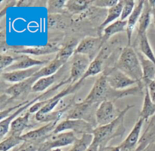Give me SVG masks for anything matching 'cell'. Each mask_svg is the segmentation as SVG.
I'll use <instances>...</instances> for the list:
<instances>
[{
  "mask_svg": "<svg viewBox=\"0 0 155 151\" xmlns=\"http://www.w3.org/2000/svg\"><path fill=\"white\" fill-rule=\"evenodd\" d=\"M137 94L138 91L136 88H130L126 90H114L109 85L106 75L103 72L95 81L84 101L96 105H99L105 100L115 103L120 99L129 96H136Z\"/></svg>",
  "mask_w": 155,
  "mask_h": 151,
  "instance_id": "6da1fadb",
  "label": "cell"
},
{
  "mask_svg": "<svg viewBox=\"0 0 155 151\" xmlns=\"http://www.w3.org/2000/svg\"><path fill=\"white\" fill-rule=\"evenodd\" d=\"M134 105H128L127 107L122 110L120 116L116 120L110 124L102 126H97L95 128L93 135V143L97 144L101 147H107V144L114 138L122 137L126 132L124 125V117L129 110L134 107Z\"/></svg>",
  "mask_w": 155,
  "mask_h": 151,
  "instance_id": "7a4b0ae2",
  "label": "cell"
},
{
  "mask_svg": "<svg viewBox=\"0 0 155 151\" xmlns=\"http://www.w3.org/2000/svg\"><path fill=\"white\" fill-rule=\"evenodd\" d=\"M115 67L132 79L136 81L139 84L145 85L140 60L136 50L133 47L127 46L123 49Z\"/></svg>",
  "mask_w": 155,
  "mask_h": 151,
  "instance_id": "3957f363",
  "label": "cell"
},
{
  "mask_svg": "<svg viewBox=\"0 0 155 151\" xmlns=\"http://www.w3.org/2000/svg\"><path fill=\"white\" fill-rule=\"evenodd\" d=\"M61 46L57 42H50L44 46H8L5 41L1 42V54H7V53H13L15 55H27V56H45L58 53Z\"/></svg>",
  "mask_w": 155,
  "mask_h": 151,
  "instance_id": "277c9868",
  "label": "cell"
},
{
  "mask_svg": "<svg viewBox=\"0 0 155 151\" xmlns=\"http://www.w3.org/2000/svg\"><path fill=\"white\" fill-rule=\"evenodd\" d=\"M99 105L85 102L75 103L66 112V119H81L88 122L95 128L97 127L96 111Z\"/></svg>",
  "mask_w": 155,
  "mask_h": 151,
  "instance_id": "5b68a950",
  "label": "cell"
},
{
  "mask_svg": "<svg viewBox=\"0 0 155 151\" xmlns=\"http://www.w3.org/2000/svg\"><path fill=\"white\" fill-rule=\"evenodd\" d=\"M77 139V135L73 132L52 133L43 143L39 144L38 151H50L53 149L61 148L74 144Z\"/></svg>",
  "mask_w": 155,
  "mask_h": 151,
  "instance_id": "8992f818",
  "label": "cell"
},
{
  "mask_svg": "<svg viewBox=\"0 0 155 151\" xmlns=\"http://www.w3.org/2000/svg\"><path fill=\"white\" fill-rule=\"evenodd\" d=\"M104 73L109 85L114 90H126L139 84L136 81L132 79L115 66L109 68Z\"/></svg>",
  "mask_w": 155,
  "mask_h": 151,
  "instance_id": "52a82bcc",
  "label": "cell"
},
{
  "mask_svg": "<svg viewBox=\"0 0 155 151\" xmlns=\"http://www.w3.org/2000/svg\"><path fill=\"white\" fill-rule=\"evenodd\" d=\"M91 62V59L85 55L75 53L72 56L68 77L70 84H74L81 80Z\"/></svg>",
  "mask_w": 155,
  "mask_h": 151,
  "instance_id": "ba28073f",
  "label": "cell"
},
{
  "mask_svg": "<svg viewBox=\"0 0 155 151\" xmlns=\"http://www.w3.org/2000/svg\"><path fill=\"white\" fill-rule=\"evenodd\" d=\"M95 127L88 122L81 119H65L61 122L56 126L54 134L62 132H73L76 135L92 134Z\"/></svg>",
  "mask_w": 155,
  "mask_h": 151,
  "instance_id": "9c48e42d",
  "label": "cell"
},
{
  "mask_svg": "<svg viewBox=\"0 0 155 151\" xmlns=\"http://www.w3.org/2000/svg\"><path fill=\"white\" fill-rule=\"evenodd\" d=\"M122 111L116 107L114 103L105 100L101 103L96 111L97 126L110 124L116 120Z\"/></svg>",
  "mask_w": 155,
  "mask_h": 151,
  "instance_id": "30bf717a",
  "label": "cell"
},
{
  "mask_svg": "<svg viewBox=\"0 0 155 151\" xmlns=\"http://www.w3.org/2000/svg\"><path fill=\"white\" fill-rule=\"evenodd\" d=\"M38 79H39V77L35 74L33 77H30L27 80L19 82V83L14 84L13 85L5 89V96L8 97V102L12 101L13 100L24 99L25 97H27L28 94L32 92V88Z\"/></svg>",
  "mask_w": 155,
  "mask_h": 151,
  "instance_id": "8fae6325",
  "label": "cell"
},
{
  "mask_svg": "<svg viewBox=\"0 0 155 151\" xmlns=\"http://www.w3.org/2000/svg\"><path fill=\"white\" fill-rule=\"evenodd\" d=\"M104 45L101 36H86L79 43L75 53L87 56L92 61Z\"/></svg>",
  "mask_w": 155,
  "mask_h": 151,
  "instance_id": "7c38bea8",
  "label": "cell"
},
{
  "mask_svg": "<svg viewBox=\"0 0 155 151\" xmlns=\"http://www.w3.org/2000/svg\"><path fill=\"white\" fill-rule=\"evenodd\" d=\"M59 121H53L46 123L45 125H42L34 130L24 133L21 135V139L24 142H34L41 144L43 143L51 134L54 132L56 126L58 124Z\"/></svg>",
  "mask_w": 155,
  "mask_h": 151,
  "instance_id": "4fadbf2b",
  "label": "cell"
},
{
  "mask_svg": "<svg viewBox=\"0 0 155 151\" xmlns=\"http://www.w3.org/2000/svg\"><path fill=\"white\" fill-rule=\"evenodd\" d=\"M42 67V66H37L28 68V69L4 71V72H1V77L2 80L8 82V83H19V82H22L33 77L36 72L40 70Z\"/></svg>",
  "mask_w": 155,
  "mask_h": 151,
  "instance_id": "5bb4252c",
  "label": "cell"
},
{
  "mask_svg": "<svg viewBox=\"0 0 155 151\" xmlns=\"http://www.w3.org/2000/svg\"><path fill=\"white\" fill-rule=\"evenodd\" d=\"M15 56H16V61L14 62L12 66L8 68L5 71H12L16 70L28 69L33 67L44 66L50 62L48 60H39V59H33L27 55H15Z\"/></svg>",
  "mask_w": 155,
  "mask_h": 151,
  "instance_id": "9a60e30c",
  "label": "cell"
},
{
  "mask_svg": "<svg viewBox=\"0 0 155 151\" xmlns=\"http://www.w3.org/2000/svg\"><path fill=\"white\" fill-rule=\"evenodd\" d=\"M145 1L140 0L136 2V7L133 10L129 18L127 19V46H131L132 36H133V30L136 27V24L139 23V19L141 18L142 12H143L144 6H145Z\"/></svg>",
  "mask_w": 155,
  "mask_h": 151,
  "instance_id": "2e32d148",
  "label": "cell"
},
{
  "mask_svg": "<svg viewBox=\"0 0 155 151\" xmlns=\"http://www.w3.org/2000/svg\"><path fill=\"white\" fill-rule=\"evenodd\" d=\"M30 115H31V113L28 111L22 116L17 117L11 124L9 133L21 136L23 135V132L26 129H32L36 126L37 124L31 122Z\"/></svg>",
  "mask_w": 155,
  "mask_h": 151,
  "instance_id": "e0dca14e",
  "label": "cell"
},
{
  "mask_svg": "<svg viewBox=\"0 0 155 151\" xmlns=\"http://www.w3.org/2000/svg\"><path fill=\"white\" fill-rule=\"evenodd\" d=\"M123 6H124V0H121V1H119V2L115 6L107 9V13H106V17L104 19V21H102V23L98 27V36H101L103 30L106 27L110 25L112 23L115 22L116 21H117L118 18H120L123 10Z\"/></svg>",
  "mask_w": 155,
  "mask_h": 151,
  "instance_id": "ac0fdd59",
  "label": "cell"
},
{
  "mask_svg": "<svg viewBox=\"0 0 155 151\" xmlns=\"http://www.w3.org/2000/svg\"><path fill=\"white\" fill-rule=\"evenodd\" d=\"M62 70L63 67L59 70L58 72L56 73L53 75L48 76V77H43L38 79L36 83L33 84L32 88V92L33 93H39V92H45L47 90L50 89L53 84H57L60 83L62 81H58L60 74H62Z\"/></svg>",
  "mask_w": 155,
  "mask_h": 151,
  "instance_id": "d6986e66",
  "label": "cell"
},
{
  "mask_svg": "<svg viewBox=\"0 0 155 151\" xmlns=\"http://www.w3.org/2000/svg\"><path fill=\"white\" fill-rule=\"evenodd\" d=\"M136 51L139 56V60H140L141 65H142V73H143V82L146 86V84H148L151 81H155V64L152 61L145 57L139 50H136Z\"/></svg>",
  "mask_w": 155,
  "mask_h": 151,
  "instance_id": "ffe728a7",
  "label": "cell"
},
{
  "mask_svg": "<svg viewBox=\"0 0 155 151\" xmlns=\"http://www.w3.org/2000/svg\"><path fill=\"white\" fill-rule=\"evenodd\" d=\"M78 39L76 38H71L68 39L65 43L61 46L60 50L56 54L55 57L58 58L61 62L64 64L68 63L69 59L72 58V56L75 54L76 50L79 44Z\"/></svg>",
  "mask_w": 155,
  "mask_h": 151,
  "instance_id": "44dd1931",
  "label": "cell"
},
{
  "mask_svg": "<svg viewBox=\"0 0 155 151\" xmlns=\"http://www.w3.org/2000/svg\"><path fill=\"white\" fill-rule=\"evenodd\" d=\"M152 144H155V115L151 118L146 130L141 137L136 151H142Z\"/></svg>",
  "mask_w": 155,
  "mask_h": 151,
  "instance_id": "7402d4cb",
  "label": "cell"
},
{
  "mask_svg": "<svg viewBox=\"0 0 155 151\" xmlns=\"http://www.w3.org/2000/svg\"><path fill=\"white\" fill-rule=\"evenodd\" d=\"M127 21H121L120 19L117 20L115 22L112 23L110 25L106 27L103 30L101 33V39L104 44L109 41V39L117 33L121 32L127 31Z\"/></svg>",
  "mask_w": 155,
  "mask_h": 151,
  "instance_id": "603a6c76",
  "label": "cell"
},
{
  "mask_svg": "<svg viewBox=\"0 0 155 151\" xmlns=\"http://www.w3.org/2000/svg\"><path fill=\"white\" fill-rule=\"evenodd\" d=\"M152 16V9L150 6L148 2L145 1L143 12L138 23V33L136 38L140 37L145 33H147V30L151 24Z\"/></svg>",
  "mask_w": 155,
  "mask_h": 151,
  "instance_id": "cb8c5ba5",
  "label": "cell"
},
{
  "mask_svg": "<svg viewBox=\"0 0 155 151\" xmlns=\"http://www.w3.org/2000/svg\"><path fill=\"white\" fill-rule=\"evenodd\" d=\"M145 97H144L143 104L140 113L139 114V118H142L143 120L148 121L150 118H152L155 115V103L152 101L150 97L148 88L145 87Z\"/></svg>",
  "mask_w": 155,
  "mask_h": 151,
  "instance_id": "d4e9b609",
  "label": "cell"
},
{
  "mask_svg": "<svg viewBox=\"0 0 155 151\" xmlns=\"http://www.w3.org/2000/svg\"><path fill=\"white\" fill-rule=\"evenodd\" d=\"M64 65H66V64H64L58 58L54 57L47 65L42 66L40 68V70L36 73V74L39 77V78L53 75V74H55L56 73L58 72L59 70Z\"/></svg>",
  "mask_w": 155,
  "mask_h": 151,
  "instance_id": "484cf974",
  "label": "cell"
},
{
  "mask_svg": "<svg viewBox=\"0 0 155 151\" xmlns=\"http://www.w3.org/2000/svg\"><path fill=\"white\" fill-rule=\"evenodd\" d=\"M136 41L138 42V49H136V50H139L142 54H143L145 57L152 61L155 64V54L151 44H150L149 40H148L147 33H145L140 37L136 38Z\"/></svg>",
  "mask_w": 155,
  "mask_h": 151,
  "instance_id": "4316f807",
  "label": "cell"
},
{
  "mask_svg": "<svg viewBox=\"0 0 155 151\" xmlns=\"http://www.w3.org/2000/svg\"><path fill=\"white\" fill-rule=\"evenodd\" d=\"M93 1L89 0H68L66 3V11L72 15H77L86 11Z\"/></svg>",
  "mask_w": 155,
  "mask_h": 151,
  "instance_id": "83f0119b",
  "label": "cell"
},
{
  "mask_svg": "<svg viewBox=\"0 0 155 151\" xmlns=\"http://www.w3.org/2000/svg\"><path fill=\"white\" fill-rule=\"evenodd\" d=\"M23 142L24 141L21 139V136L8 133L2 140H1L0 151H9L12 149L14 150Z\"/></svg>",
  "mask_w": 155,
  "mask_h": 151,
  "instance_id": "f1b7e54d",
  "label": "cell"
},
{
  "mask_svg": "<svg viewBox=\"0 0 155 151\" xmlns=\"http://www.w3.org/2000/svg\"><path fill=\"white\" fill-rule=\"evenodd\" d=\"M69 21L63 15H48V28L49 30H62L69 24Z\"/></svg>",
  "mask_w": 155,
  "mask_h": 151,
  "instance_id": "f546056e",
  "label": "cell"
},
{
  "mask_svg": "<svg viewBox=\"0 0 155 151\" xmlns=\"http://www.w3.org/2000/svg\"><path fill=\"white\" fill-rule=\"evenodd\" d=\"M92 134H85L77 138L68 151H86L93 142Z\"/></svg>",
  "mask_w": 155,
  "mask_h": 151,
  "instance_id": "4dcf8cb0",
  "label": "cell"
},
{
  "mask_svg": "<svg viewBox=\"0 0 155 151\" xmlns=\"http://www.w3.org/2000/svg\"><path fill=\"white\" fill-rule=\"evenodd\" d=\"M103 69H104V62L99 57L96 56L92 61L87 71H86V73H85V74L80 81H85L88 77H93V76L102 74Z\"/></svg>",
  "mask_w": 155,
  "mask_h": 151,
  "instance_id": "1f68e13d",
  "label": "cell"
},
{
  "mask_svg": "<svg viewBox=\"0 0 155 151\" xmlns=\"http://www.w3.org/2000/svg\"><path fill=\"white\" fill-rule=\"evenodd\" d=\"M65 0H49L47 1L48 15H64L66 11Z\"/></svg>",
  "mask_w": 155,
  "mask_h": 151,
  "instance_id": "d6a6232c",
  "label": "cell"
},
{
  "mask_svg": "<svg viewBox=\"0 0 155 151\" xmlns=\"http://www.w3.org/2000/svg\"><path fill=\"white\" fill-rule=\"evenodd\" d=\"M136 2L134 0H124V6H123L122 13H121L120 20L126 21L131 15L136 7Z\"/></svg>",
  "mask_w": 155,
  "mask_h": 151,
  "instance_id": "836d02e7",
  "label": "cell"
},
{
  "mask_svg": "<svg viewBox=\"0 0 155 151\" xmlns=\"http://www.w3.org/2000/svg\"><path fill=\"white\" fill-rule=\"evenodd\" d=\"M15 61H16V56L1 54V56H0V69H1V72H3L8 68L12 66Z\"/></svg>",
  "mask_w": 155,
  "mask_h": 151,
  "instance_id": "e575fe53",
  "label": "cell"
},
{
  "mask_svg": "<svg viewBox=\"0 0 155 151\" xmlns=\"http://www.w3.org/2000/svg\"><path fill=\"white\" fill-rule=\"evenodd\" d=\"M119 2L118 0H95L92 2V6L101 9H109L114 7Z\"/></svg>",
  "mask_w": 155,
  "mask_h": 151,
  "instance_id": "d590c367",
  "label": "cell"
},
{
  "mask_svg": "<svg viewBox=\"0 0 155 151\" xmlns=\"http://www.w3.org/2000/svg\"><path fill=\"white\" fill-rule=\"evenodd\" d=\"M39 144L34 142H23L12 151H38Z\"/></svg>",
  "mask_w": 155,
  "mask_h": 151,
  "instance_id": "8d00e7d4",
  "label": "cell"
},
{
  "mask_svg": "<svg viewBox=\"0 0 155 151\" xmlns=\"http://www.w3.org/2000/svg\"><path fill=\"white\" fill-rule=\"evenodd\" d=\"M44 1H29V0H22L18 1L16 6L17 7H30V6L37 5V4H42Z\"/></svg>",
  "mask_w": 155,
  "mask_h": 151,
  "instance_id": "74e56055",
  "label": "cell"
},
{
  "mask_svg": "<svg viewBox=\"0 0 155 151\" xmlns=\"http://www.w3.org/2000/svg\"><path fill=\"white\" fill-rule=\"evenodd\" d=\"M145 87L148 88L150 97H151L152 101L155 103V81H151L150 83H148V84H146Z\"/></svg>",
  "mask_w": 155,
  "mask_h": 151,
  "instance_id": "f35d334b",
  "label": "cell"
},
{
  "mask_svg": "<svg viewBox=\"0 0 155 151\" xmlns=\"http://www.w3.org/2000/svg\"><path fill=\"white\" fill-rule=\"evenodd\" d=\"M99 151H120V146H107V147H101L99 149Z\"/></svg>",
  "mask_w": 155,
  "mask_h": 151,
  "instance_id": "ab89813d",
  "label": "cell"
},
{
  "mask_svg": "<svg viewBox=\"0 0 155 151\" xmlns=\"http://www.w3.org/2000/svg\"><path fill=\"white\" fill-rule=\"evenodd\" d=\"M100 147L97 144H95V143L92 142V144H91L90 147L87 149L86 151H99Z\"/></svg>",
  "mask_w": 155,
  "mask_h": 151,
  "instance_id": "60d3db41",
  "label": "cell"
},
{
  "mask_svg": "<svg viewBox=\"0 0 155 151\" xmlns=\"http://www.w3.org/2000/svg\"><path fill=\"white\" fill-rule=\"evenodd\" d=\"M142 151H155V144H150Z\"/></svg>",
  "mask_w": 155,
  "mask_h": 151,
  "instance_id": "b9f144b4",
  "label": "cell"
},
{
  "mask_svg": "<svg viewBox=\"0 0 155 151\" xmlns=\"http://www.w3.org/2000/svg\"><path fill=\"white\" fill-rule=\"evenodd\" d=\"M151 9H152V8H151ZM152 15H153V18H154V21L155 23V8L152 9Z\"/></svg>",
  "mask_w": 155,
  "mask_h": 151,
  "instance_id": "7bdbcfd3",
  "label": "cell"
},
{
  "mask_svg": "<svg viewBox=\"0 0 155 151\" xmlns=\"http://www.w3.org/2000/svg\"><path fill=\"white\" fill-rule=\"evenodd\" d=\"M50 151H62V150H61V148H58V149H53V150H51Z\"/></svg>",
  "mask_w": 155,
  "mask_h": 151,
  "instance_id": "ee69618b",
  "label": "cell"
}]
</instances>
